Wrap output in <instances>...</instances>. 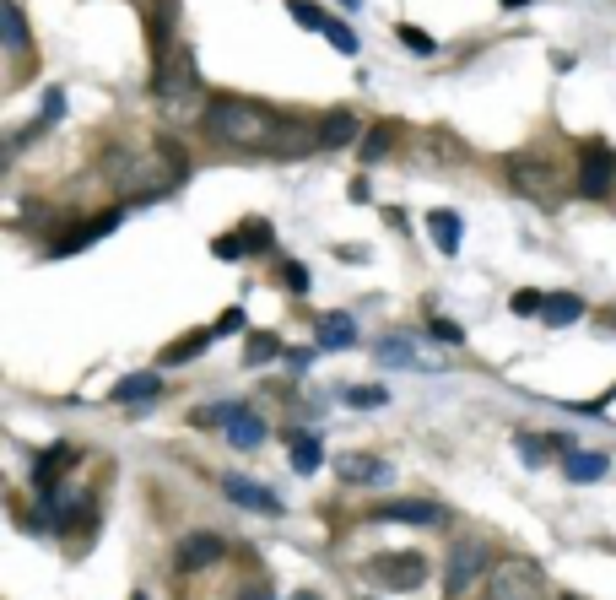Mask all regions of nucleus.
<instances>
[{
    "label": "nucleus",
    "instance_id": "4c0bfd02",
    "mask_svg": "<svg viewBox=\"0 0 616 600\" xmlns=\"http://www.w3.org/2000/svg\"><path fill=\"white\" fill-rule=\"evenodd\" d=\"M519 6H530V0H503V11H519Z\"/></svg>",
    "mask_w": 616,
    "mask_h": 600
},
{
    "label": "nucleus",
    "instance_id": "9d476101",
    "mask_svg": "<svg viewBox=\"0 0 616 600\" xmlns=\"http://www.w3.org/2000/svg\"><path fill=\"white\" fill-rule=\"evenodd\" d=\"M368 519H395V525H444V509L438 503H422V498H390V503H379Z\"/></svg>",
    "mask_w": 616,
    "mask_h": 600
},
{
    "label": "nucleus",
    "instance_id": "e433bc0d",
    "mask_svg": "<svg viewBox=\"0 0 616 600\" xmlns=\"http://www.w3.org/2000/svg\"><path fill=\"white\" fill-rule=\"evenodd\" d=\"M238 330H244V309H227L217 319V336H238Z\"/></svg>",
    "mask_w": 616,
    "mask_h": 600
},
{
    "label": "nucleus",
    "instance_id": "cd10ccee",
    "mask_svg": "<svg viewBox=\"0 0 616 600\" xmlns=\"http://www.w3.org/2000/svg\"><path fill=\"white\" fill-rule=\"evenodd\" d=\"M287 11H292V22H298V28H308V33H325V22H330L325 11L314 6V0H292Z\"/></svg>",
    "mask_w": 616,
    "mask_h": 600
},
{
    "label": "nucleus",
    "instance_id": "20e7f679",
    "mask_svg": "<svg viewBox=\"0 0 616 600\" xmlns=\"http://www.w3.org/2000/svg\"><path fill=\"white\" fill-rule=\"evenodd\" d=\"M363 573H368L373 590L406 595V590H422V584H427V557L422 552H379Z\"/></svg>",
    "mask_w": 616,
    "mask_h": 600
},
{
    "label": "nucleus",
    "instance_id": "2eb2a0df",
    "mask_svg": "<svg viewBox=\"0 0 616 600\" xmlns=\"http://www.w3.org/2000/svg\"><path fill=\"white\" fill-rule=\"evenodd\" d=\"M211 341H217V325H211V330H190V336L168 341V346H163V357H157V363H163V368H184V363H195V357L206 352Z\"/></svg>",
    "mask_w": 616,
    "mask_h": 600
},
{
    "label": "nucleus",
    "instance_id": "412c9836",
    "mask_svg": "<svg viewBox=\"0 0 616 600\" xmlns=\"http://www.w3.org/2000/svg\"><path fill=\"white\" fill-rule=\"evenodd\" d=\"M400 146V125H390V119H379V125L363 136V163H379V157H390Z\"/></svg>",
    "mask_w": 616,
    "mask_h": 600
},
{
    "label": "nucleus",
    "instance_id": "72a5a7b5",
    "mask_svg": "<svg viewBox=\"0 0 616 600\" xmlns=\"http://www.w3.org/2000/svg\"><path fill=\"white\" fill-rule=\"evenodd\" d=\"M211 249H217L222 260H244V255H249V249H244V238H238V233H222V238H217V244H211Z\"/></svg>",
    "mask_w": 616,
    "mask_h": 600
},
{
    "label": "nucleus",
    "instance_id": "c756f323",
    "mask_svg": "<svg viewBox=\"0 0 616 600\" xmlns=\"http://www.w3.org/2000/svg\"><path fill=\"white\" fill-rule=\"evenodd\" d=\"M427 336L444 341V346H460V341H465V330L454 325V319H433V314H427Z\"/></svg>",
    "mask_w": 616,
    "mask_h": 600
},
{
    "label": "nucleus",
    "instance_id": "aec40b11",
    "mask_svg": "<svg viewBox=\"0 0 616 600\" xmlns=\"http://www.w3.org/2000/svg\"><path fill=\"white\" fill-rule=\"evenodd\" d=\"M562 471H568V482H600V476H606V455H584V449H562Z\"/></svg>",
    "mask_w": 616,
    "mask_h": 600
},
{
    "label": "nucleus",
    "instance_id": "0eeeda50",
    "mask_svg": "<svg viewBox=\"0 0 616 600\" xmlns=\"http://www.w3.org/2000/svg\"><path fill=\"white\" fill-rule=\"evenodd\" d=\"M476 579H487V546H481V541H454L449 546V563H444V590L465 595Z\"/></svg>",
    "mask_w": 616,
    "mask_h": 600
},
{
    "label": "nucleus",
    "instance_id": "7c9ffc66",
    "mask_svg": "<svg viewBox=\"0 0 616 600\" xmlns=\"http://www.w3.org/2000/svg\"><path fill=\"white\" fill-rule=\"evenodd\" d=\"M325 38L341 49V55H357V33L346 28V22H336V17H330V22H325Z\"/></svg>",
    "mask_w": 616,
    "mask_h": 600
},
{
    "label": "nucleus",
    "instance_id": "7ed1b4c3",
    "mask_svg": "<svg viewBox=\"0 0 616 600\" xmlns=\"http://www.w3.org/2000/svg\"><path fill=\"white\" fill-rule=\"evenodd\" d=\"M481 590H487L492 600H535V595H546V579H541L535 563H525V557H503V563L487 568Z\"/></svg>",
    "mask_w": 616,
    "mask_h": 600
},
{
    "label": "nucleus",
    "instance_id": "f03ea898",
    "mask_svg": "<svg viewBox=\"0 0 616 600\" xmlns=\"http://www.w3.org/2000/svg\"><path fill=\"white\" fill-rule=\"evenodd\" d=\"M281 119L287 114L265 109L254 98H217L206 109V130H211V141L238 146V152H271L281 136Z\"/></svg>",
    "mask_w": 616,
    "mask_h": 600
},
{
    "label": "nucleus",
    "instance_id": "a878e982",
    "mask_svg": "<svg viewBox=\"0 0 616 600\" xmlns=\"http://www.w3.org/2000/svg\"><path fill=\"white\" fill-rule=\"evenodd\" d=\"M384 400H390L384 384H352V390H346V406H357V411H373V406H384Z\"/></svg>",
    "mask_w": 616,
    "mask_h": 600
},
{
    "label": "nucleus",
    "instance_id": "1a4fd4ad",
    "mask_svg": "<svg viewBox=\"0 0 616 600\" xmlns=\"http://www.w3.org/2000/svg\"><path fill=\"white\" fill-rule=\"evenodd\" d=\"M119 217L125 211H103V217H92V222H76L71 233H60V238H49V255H76V249H87V244H98V238H109L119 228Z\"/></svg>",
    "mask_w": 616,
    "mask_h": 600
},
{
    "label": "nucleus",
    "instance_id": "c9c22d12",
    "mask_svg": "<svg viewBox=\"0 0 616 600\" xmlns=\"http://www.w3.org/2000/svg\"><path fill=\"white\" fill-rule=\"evenodd\" d=\"M281 357H287L292 373H308V368H314V352H308V346H292V352H281Z\"/></svg>",
    "mask_w": 616,
    "mask_h": 600
},
{
    "label": "nucleus",
    "instance_id": "ddd939ff",
    "mask_svg": "<svg viewBox=\"0 0 616 600\" xmlns=\"http://www.w3.org/2000/svg\"><path fill=\"white\" fill-rule=\"evenodd\" d=\"M71 465H82V449H76V444H55V449H44V455H38V465H33L38 492H49L65 471H71Z\"/></svg>",
    "mask_w": 616,
    "mask_h": 600
},
{
    "label": "nucleus",
    "instance_id": "6e6552de",
    "mask_svg": "<svg viewBox=\"0 0 616 600\" xmlns=\"http://www.w3.org/2000/svg\"><path fill=\"white\" fill-rule=\"evenodd\" d=\"M227 552V541L217 536V530H184L179 546H173V563H179L184 573H200V568H217Z\"/></svg>",
    "mask_w": 616,
    "mask_h": 600
},
{
    "label": "nucleus",
    "instance_id": "393cba45",
    "mask_svg": "<svg viewBox=\"0 0 616 600\" xmlns=\"http://www.w3.org/2000/svg\"><path fill=\"white\" fill-rule=\"evenodd\" d=\"M395 38L411 49V55H422V60H433V55H438V38H433V33H422V28H411V22H400Z\"/></svg>",
    "mask_w": 616,
    "mask_h": 600
},
{
    "label": "nucleus",
    "instance_id": "2f4dec72",
    "mask_svg": "<svg viewBox=\"0 0 616 600\" xmlns=\"http://www.w3.org/2000/svg\"><path fill=\"white\" fill-rule=\"evenodd\" d=\"M514 444H519V455H525L530 465H541L546 455H552V449H546L552 438H541V433H525V438H514Z\"/></svg>",
    "mask_w": 616,
    "mask_h": 600
},
{
    "label": "nucleus",
    "instance_id": "c85d7f7f",
    "mask_svg": "<svg viewBox=\"0 0 616 600\" xmlns=\"http://www.w3.org/2000/svg\"><path fill=\"white\" fill-rule=\"evenodd\" d=\"M379 363H384V368H411V346L400 341V336H395V341L384 336V341H379Z\"/></svg>",
    "mask_w": 616,
    "mask_h": 600
},
{
    "label": "nucleus",
    "instance_id": "4be33fe9",
    "mask_svg": "<svg viewBox=\"0 0 616 600\" xmlns=\"http://www.w3.org/2000/svg\"><path fill=\"white\" fill-rule=\"evenodd\" d=\"M281 357V336H271V330H254V336L244 341V368H265Z\"/></svg>",
    "mask_w": 616,
    "mask_h": 600
},
{
    "label": "nucleus",
    "instance_id": "a211bd4d",
    "mask_svg": "<svg viewBox=\"0 0 616 600\" xmlns=\"http://www.w3.org/2000/svg\"><path fill=\"white\" fill-rule=\"evenodd\" d=\"M341 482H390V465L373 460V455H341Z\"/></svg>",
    "mask_w": 616,
    "mask_h": 600
},
{
    "label": "nucleus",
    "instance_id": "423d86ee",
    "mask_svg": "<svg viewBox=\"0 0 616 600\" xmlns=\"http://www.w3.org/2000/svg\"><path fill=\"white\" fill-rule=\"evenodd\" d=\"M584 200H606L616 190V152L606 141H584L579 146V173H573Z\"/></svg>",
    "mask_w": 616,
    "mask_h": 600
},
{
    "label": "nucleus",
    "instance_id": "39448f33",
    "mask_svg": "<svg viewBox=\"0 0 616 600\" xmlns=\"http://www.w3.org/2000/svg\"><path fill=\"white\" fill-rule=\"evenodd\" d=\"M503 173H508V184H514L519 195L541 200V206H552V200L562 195V173H557L552 163H546V157H535V152H525V157H508Z\"/></svg>",
    "mask_w": 616,
    "mask_h": 600
},
{
    "label": "nucleus",
    "instance_id": "9b49d317",
    "mask_svg": "<svg viewBox=\"0 0 616 600\" xmlns=\"http://www.w3.org/2000/svg\"><path fill=\"white\" fill-rule=\"evenodd\" d=\"M222 492L238 503V509H254V514H281V498L271 487L249 482V476H222Z\"/></svg>",
    "mask_w": 616,
    "mask_h": 600
},
{
    "label": "nucleus",
    "instance_id": "4468645a",
    "mask_svg": "<svg viewBox=\"0 0 616 600\" xmlns=\"http://www.w3.org/2000/svg\"><path fill=\"white\" fill-rule=\"evenodd\" d=\"M109 400H119V406H152V400H163V373H130V379L114 384Z\"/></svg>",
    "mask_w": 616,
    "mask_h": 600
},
{
    "label": "nucleus",
    "instance_id": "dca6fc26",
    "mask_svg": "<svg viewBox=\"0 0 616 600\" xmlns=\"http://www.w3.org/2000/svg\"><path fill=\"white\" fill-rule=\"evenodd\" d=\"M427 233H433V244L444 249V255H460V217H454L449 206L427 211Z\"/></svg>",
    "mask_w": 616,
    "mask_h": 600
},
{
    "label": "nucleus",
    "instance_id": "473e14b6",
    "mask_svg": "<svg viewBox=\"0 0 616 600\" xmlns=\"http://www.w3.org/2000/svg\"><path fill=\"white\" fill-rule=\"evenodd\" d=\"M508 309H514V314H535V319H541V309H546V292H514V298H508Z\"/></svg>",
    "mask_w": 616,
    "mask_h": 600
},
{
    "label": "nucleus",
    "instance_id": "f8f14e48",
    "mask_svg": "<svg viewBox=\"0 0 616 600\" xmlns=\"http://www.w3.org/2000/svg\"><path fill=\"white\" fill-rule=\"evenodd\" d=\"M357 136H363V125H357V114H352V109H330V114H319V146H325V152H341V146H352Z\"/></svg>",
    "mask_w": 616,
    "mask_h": 600
},
{
    "label": "nucleus",
    "instance_id": "f257e3e1",
    "mask_svg": "<svg viewBox=\"0 0 616 600\" xmlns=\"http://www.w3.org/2000/svg\"><path fill=\"white\" fill-rule=\"evenodd\" d=\"M184 173H190V163H184V152L173 141H152V146L114 141L109 152H103V179L125 200H157V195L179 190Z\"/></svg>",
    "mask_w": 616,
    "mask_h": 600
},
{
    "label": "nucleus",
    "instance_id": "b1692460",
    "mask_svg": "<svg viewBox=\"0 0 616 600\" xmlns=\"http://www.w3.org/2000/svg\"><path fill=\"white\" fill-rule=\"evenodd\" d=\"M0 28H6V49H11V55H28V22H22V6L0 11Z\"/></svg>",
    "mask_w": 616,
    "mask_h": 600
},
{
    "label": "nucleus",
    "instance_id": "5701e85b",
    "mask_svg": "<svg viewBox=\"0 0 616 600\" xmlns=\"http://www.w3.org/2000/svg\"><path fill=\"white\" fill-rule=\"evenodd\" d=\"M319 460H325V449H319L314 433H298V438H292V471H298V476H314Z\"/></svg>",
    "mask_w": 616,
    "mask_h": 600
},
{
    "label": "nucleus",
    "instance_id": "f704fd0d",
    "mask_svg": "<svg viewBox=\"0 0 616 600\" xmlns=\"http://www.w3.org/2000/svg\"><path fill=\"white\" fill-rule=\"evenodd\" d=\"M281 282H287L292 292H308V265H298V260H287V265H281Z\"/></svg>",
    "mask_w": 616,
    "mask_h": 600
},
{
    "label": "nucleus",
    "instance_id": "bb28decb",
    "mask_svg": "<svg viewBox=\"0 0 616 600\" xmlns=\"http://www.w3.org/2000/svg\"><path fill=\"white\" fill-rule=\"evenodd\" d=\"M238 238H244L249 255H265V249L276 244V228H271V222H244V233H238Z\"/></svg>",
    "mask_w": 616,
    "mask_h": 600
},
{
    "label": "nucleus",
    "instance_id": "6ab92c4d",
    "mask_svg": "<svg viewBox=\"0 0 616 600\" xmlns=\"http://www.w3.org/2000/svg\"><path fill=\"white\" fill-rule=\"evenodd\" d=\"M352 341H357V325L346 314H319V346L325 352H346Z\"/></svg>",
    "mask_w": 616,
    "mask_h": 600
},
{
    "label": "nucleus",
    "instance_id": "f3484780",
    "mask_svg": "<svg viewBox=\"0 0 616 600\" xmlns=\"http://www.w3.org/2000/svg\"><path fill=\"white\" fill-rule=\"evenodd\" d=\"M541 319H546V325H579V319H584V298H579V292H546Z\"/></svg>",
    "mask_w": 616,
    "mask_h": 600
}]
</instances>
